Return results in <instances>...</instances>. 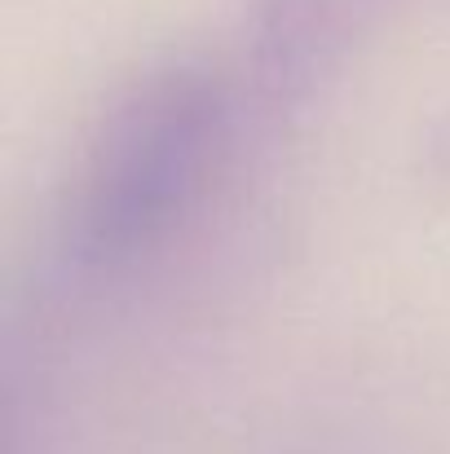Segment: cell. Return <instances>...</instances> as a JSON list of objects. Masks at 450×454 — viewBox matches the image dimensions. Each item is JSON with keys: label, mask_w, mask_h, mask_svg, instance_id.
I'll list each match as a JSON object with an SVG mask.
<instances>
[{"label": "cell", "mask_w": 450, "mask_h": 454, "mask_svg": "<svg viewBox=\"0 0 450 454\" xmlns=\"http://www.w3.org/2000/svg\"><path fill=\"white\" fill-rule=\"evenodd\" d=\"M234 80L203 58H163L93 120L58 207V256L115 274L163 247L203 203L234 137Z\"/></svg>", "instance_id": "1"}, {"label": "cell", "mask_w": 450, "mask_h": 454, "mask_svg": "<svg viewBox=\"0 0 450 454\" xmlns=\"http://www.w3.org/2000/svg\"><path fill=\"white\" fill-rule=\"evenodd\" d=\"M398 0H243L239 75L270 111L313 102Z\"/></svg>", "instance_id": "2"}]
</instances>
